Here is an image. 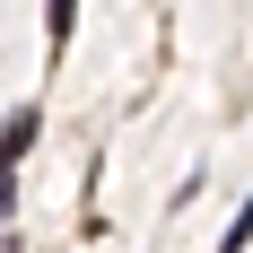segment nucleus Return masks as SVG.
<instances>
[{"instance_id":"1","label":"nucleus","mask_w":253,"mask_h":253,"mask_svg":"<svg viewBox=\"0 0 253 253\" xmlns=\"http://www.w3.org/2000/svg\"><path fill=\"white\" fill-rule=\"evenodd\" d=\"M26 140H35V105H18V114H9V131H0V166H18Z\"/></svg>"},{"instance_id":"2","label":"nucleus","mask_w":253,"mask_h":253,"mask_svg":"<svg viewBox=\"0 0 253 253\" xmlns=\"http://www.w3.org/2000/svg\"><path fill=\"white\" fill-rule=\"evenodd\" d=\"M70 9H79V0H52V44L70 35Z\"/></svg>"}]
</instances>
